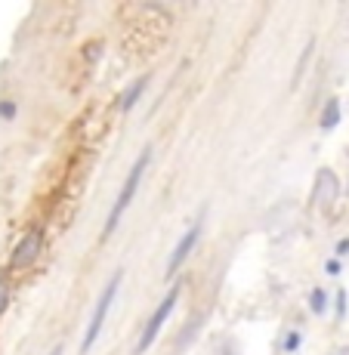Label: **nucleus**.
I'll return each instance as SVG.
<instances>
[{
  "instance_id": "nucleus-1",
  "label": "nucleus",
  "mask_w": 349,
  "mask_h": 355,
  "mask_svg": "<svg viewBox=\"0 0 349 355\" xmlns=\"http://www.w3.org/2000/svg\"><path fill=\"white\" fill-rule=\"evenodd\" d=\"M149 161H151V152L146 148L140 157H136V164L130 167V173H127V182H124V189H121V195H117V201H115V207H111V213H109V222H105V235H111L117 229V222H121V213L130 207V201H133V195H136V189H140V180H142V173H146V167H149Z\"/></svg>"
},
{
  "instance_id": "nucleus-2",
  "label": "nucleus",
  "mask_w": 349,
  "mask_h": 355,
  "mask_svg": "<svg viewBox=\"0 0 349 355\" xmlns=\"http://www.w3.org/2000/svg\"><path fill=\"white\" fill-rule=\"evenodd\" d=\"M121 278H124V272H115V278H111L109 287L102 291L100 303H96V309H93V318H90V327H87V334H84V346H81L84 352H90V346H93L96 337H100V331H102V325H105V315H109V309H111V303H115V297H117Z\"/></svg>"
},
{
  "instance_id": "nucleus-3",
  "label": "nucleus",
  "mask_w": 349,
  "mask_h": 355,
  "mask_svg": "<svg viewBox=\"0 0 349 355\" xmlns=\"http://www.w3.org/2000/svg\"><path fill=\"white\" fill-rule=\"evenodd\" d=\"M176 297H180V287H173V291H170L167 297L161 300V306L155 309V315H151V318H149V325L142 327V334H140V343H136V355H142V352H146L149 346L158 340V334H161L164 321L170 318V312H173V306H176Z\"/></svg>"
},
{
  "instance_id": "nucleus-4",
  "label": "nucleus",
  "mask_w": 349,
  "mask_h": 355,
  "mask_svg": "<svg viewBox=\"0 0 349 355\" xmlns=\"http://www.w3.org/2000/svg\"><path fill=\"white\" fill-rule=\"evenodd\" d=\"M41 244H44V235H41V232H28L22 241H19V247H16V251H12L10 266H12V269L31 266V262L37 260V253H41Z\"/></svg>"
},
{
  "instance_id": "nucleus-5",
  "label": "nucleus",
  "mask_w": 349,
  "mask_h": 355,
  "mask_svg": "<svg viewBox=\"0 0 349 355\" xmlns=\"http://www.w3.org/2000/svg\"><path fill=\"white\" fill-rule=\"evenodd\" d=\"M198 238H201V226H192L186 235H182L180 244H176V251L170 253V260H167V275H173L176 269H180L182 262H186V256L192 253V247L198 244Z\"/></svg>"
},
{
  "instance_id": "nucleus-6",
  "label": "nucleus",
  "mask_w": 349,
  "mask_h": 355,
  "mask_svg": "<svg viewBox=\"0 0 349 355\" xmlns=\"http://www.w3.org/2000/svg\"><path fill=\"white\" fill-rule=\"evenodd\" d=\"M337 121H340V102L331 99L325 105V111H321V127L331 130V127H337Z\"/></svg>"
},
{
  "instance_id": "nucleus-7",
  "label": "nucleus",
  "mask_w": 349,
  "mask_h": 355,
  "mask_svg": "<svg viewBox=\"0 0 349 355\" xmlns=\"http://www.w3.org/2000/svg\"><path fill=\"white\" fill-rule=\"evenodd\" d=\"M142 87H146V81H136V84H133V87H130V90H127V96H124V99H121V108H124V111H127V108H133V102H136V99H140Z\"/></svg>"
},
{
  "instance_id": "nucleus-8",
  "label": "nucleus",
  "mask_w": 349,
  "mask_h": 355,
  "mask_svg": "<svg viewBox=\"0 0 349 355\" xmlns=\"http://www.w3.org/2000/svg\"><path fill=\"white\" fill-rule=\"evenodd\" d=\"M321 309H325V294L312 291V312H321Z\"/></svg>"
},
{
  "instance_id": "nucleus-9",
  "label": "nucleus",
  "mask_w": 349,
  "mask_h": 355,
  "mask_svg": "<svg viewBox=\"0 0 349 355\" xmlns=\"http://www.w3.org/2000/svg\"><path fill=\"white\" fill-rule=\"evenodd\" d=\"M6 303H10V291H6V285L0 281V315L6 312Z\"/></svg>"
},
{
  "instance_id": "nucleus-10",
  "label": "nucleus",
  "mask_w": 349,
  "mask_h": 355,
  "mask_svg": "<svg viewBox=\"0 0 349 355\" xmlns=\"http://www.w3.org/2000/svg\"><path fill=\"white\" fill-rule=\"evenodd\" d=\"M0 115L12 117V115H16V105H12V102H0Z\"/></svg>"
},
{
  "instance_id": "nucleus-11",
  "label": "nucleus",
  "mask_w": 349,
  "mask_h": 355,
  "mask_svg": "<svg viewBox=\"0 0 349 355\" xmlns=\"http://www.w3.org/2000/svg\"><path fill=\"white\" fill-rule=\"evenodd\" d=\"M50 355H62V346H56V349H53Z\"/></svg>"
}]
</instances>
